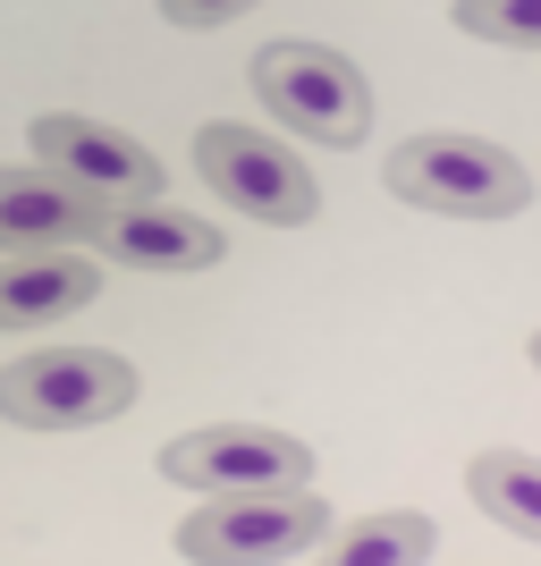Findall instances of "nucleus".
<instances>
[{"label":"nucleus","instance_id":"nucleus-1","mask_svg":"<svg viewBox=\"0 0 541 566\" xmlns=\"http://www.w3.org/2000/svg\"><path fill=\"white\" fill-rule=\"evenodd\" d=\"M381 178H389L398 203H415L431 220H517V212H533V169L517 153L482 144V136H457V127L406 136L381 161Z\"/></svg>","mask_w":541,"mask_h":566},{"label":"nucleus","instance_id":"nucleus-2","mask_svg":"<svg viewBox=\"0 0 541 566\" xmlns=\"http://www.w3.org/2000/svg\"><path fill=\"white\" fill-rule=\"evenodd\" d=\"M136 364L111 347H34L0 364V423L18 431H94L136 406Z\"/></svg>","mask_w":541,"mask_h":566},{"label":"nucleus","instance_id":"nucleus-3","mask_svg":"<svg viewBox=\"0 0 541 566\" xmlns=\"http://www.w3.org/2000/svg\"><path fill=\"white\" fill-rule=\"evenodd\" d=\"M246 76H254L262 111L280 118L288 136L339 144V153H355V144L373 136V85H364V69H355L347 51H330V43H262Z\"/></svg>","mask_w":541,"mask_h":566},{"label":"nucleus","instance_id":"nucleus-4","mask_svg":"<svg viewBox=\"0 0 541 566\" xmlns=\"http://www.w3.org/2000/svg\"><path fill=\"white\" fill-rule=\"evenodd\" d=\"M330 542V507L305 491H246V499H204L178 524V558L187 566H288Z\"/></svg>","mask_w":541,"mask_h":566},{"label":"nucleus","instance_id":"nucleus-5","mask_svg":"<svg viewBox=\"0 0 541 566\" xmlns=\"http://www.w3.org/2000/svg\"><path fill=\"white\" fill-rule=\"evenodd\" d=\"M195 169H204V187L220 203H237L246 220L262 229H305L322 212V187H313V169L288 153L280 136H262L246 118H204L195 127Z\"/></svg>","mask_w":541,"mask_h":566},{"label":"nucleus","instance_id":"nucleus-6","mask_svg":"<svg viewBox=\"0 0 541 566\" xmlns=\"http://www.w3.org/2000/svg\"><path fill=\"white\" fill-rule=\"evenodd\" d=\"M162 473L178 491H204V499H246V491H305L313 482V449L296 431H271V423H204V431H178L162 449Z\"/></svg>","mask_w":541,"mask_h":566},{"label":"nucleus","instance_id":"nucleus-7","mask_svg":"<svg viewBox=\"0 0 541 566\" xmlns=\"http://www.w3.org/2000/svg\"><path fill=\"white\" fill-rule=\"evenodd\" d=\"M25 144H34V169L69 178L94 203H162V187H169L162 161L136 136H118L111 118H85V111H43L25 127Z\"/></svg>","mask_w":541,"mask_h":566},{"label":"nucleus","instance_id":"nucleus-8","mask_svg":"<svg viewBox=\"0 0 541 566\" xmlns=\"http://www.w3.org/2000/svg\"><path fill=\"white\" fill-rule=\"evenodd\" d=\"M102 262L118 271H212L220 262V220L178 212V203H102L85 229Z\"/></svg>","mask_w":541,"mask_h":566},{"label":"nucleus","instance_id":"nucleus-9","mask_svg":"<svg viewBox=\"0 0 541 566\" xmlns=\"http://www.w3.org/2000/svg\"><path fill=\"white\" fill-rule=\"evenodd\" d=\"M94 195H76L69 178H51L34 161H0V254H51V245H76L94 229Z\"/></svg>","mask_w":541,"mask_h":566},{"label":"nucleus","instance_id":"nucleus-10","mask_svg":"<svg viewBox=\"0 0 541 566\" xmlns=\"http://www.w3.org/2000/svg\"><path fill=\"white\" fill-rule=\"evenodd\" d=\"M102 296V271L85 254H9L0 271V331H51V322H69Z\"/></svg>","mask_w":541,"mask_h":566},{"label":"nucleus","instance_id":"nucleus-11","mask_svg":"<svg viewBox=\"0 0 541 566\" xmlns=\"http://www.w3.org/2000/svg\"><path fill=\"white\" fill-rule=\"evenodd\" d=\"M466 499L499 533H517V542H541V457L524 449H482L466 465Z\"/></svg>","mask_w":541,"mask_h":566},{"label":"nucleus","instance_id":"nucleus-12","mask_svg":"<svg viewBox=\"0 0 541 566\" xmlns=\"http://www.w3.org/2000/svg\"><path fill=\"white\" fill-rule=\"evenodd\" d=\"M440 549V524L415 516V507H381V516H355L339 542H322L313 566H431Z\"/></svg>","mask_w":541,"mask_h":566},{"label":"nucleus","instance_id":"nucleus-13","mask_svg":"<svg viewBox=\"0 0 541 566\" xmlns=\"http://www.w3.org/2000/svg\"><path fill=\"white\" fill-rule=\"evenodd\" d=\"M448 18H457V34H474V43L541 51V0H457Z\"/></svg>","mask_w":541,"mask_h":566},{"label":"nucleus","instance_id":"nucleus-14","mask_svg":"<svg viewBox=\"0 0 541 566\" xmlns=\"http://www.w3.org/2000/svg\"><path fill=\"white\" fill-rule=\"evenodd\" d=\"M169 25H187V34H212V25H237L246 9H262V0H153Z\"/></svg>","mask_w":541,"mask_h":566},{"label":"nucleus","instance_id":"nucleus-15","mask_svg":"<svg viewBox=\"0 0 541 566\" xmlns=\"http://www.w3.org/2000/svg\"><path fill=\"white\" fill-rule=\"evenodd\" d=\"M533 373H541V331H533Z\"/></svg>","mask_w":541,"mask_h":566}]
</instances>
